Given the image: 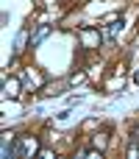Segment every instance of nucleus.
Listing matches in <instances>:
<instances>
[{
	"instance_id": "obj_1",
	"label": "nucleus",
	"mask_w": 139,
	"mask_h": 159,
	"mask_svg": "<svg viewBox=\"0 0 139 159\" xmlns=\"http://www.w3.org/2000/svg\"><path fill=\"white\" fill-rule=\"evenodd\" d=\"M33 154H39L36 137H31V134L17 137V143H14V157H33Z\"/></svg>"
},
{
	"instance_id": "obj_6",
	"label": "nucleus",
	"mask_w": 139,
	"mask_h": 159,
	"mask_svg": "<svg viewBox=\"0 0 139 159\" xmlns=\"http://www.w3.org/2000/svg\"><path fill=\"white\" fill-rule=\"evenodd\" d=\"M11 137H14V134H3V143H0V157H3V159L14 157V145H11Z\"/></svg>"
},
{
	"instance_id": "obj_4",
	"label": "nucleus",
	"mask_w": 139,
	"mask_h": 159,
	"mask_svg": "<svg viewBox=\"0 0 139 159\" xmlns=\"http://www.w3.org/2000/svg\"><path fill=\"white\" fill-rule=\"evenodd\" d=\"M22 84L31 87V89H42V87H45V75H42L39 70H28L25 78H22Z\"/></svg>"
},
{
	"instance_id": "obj_3",
	"label": "nucleus",
	"mask_w": 139,
	"mask_h": 159,
	"mask_svg": "<svg viewBox=\"0 0 139 159\" xmlns=\"http://www.w3.org/2000/svg\"><path fill=\"white\" fill-rule=\"evenodd\" d=\"M100 39H103V34L98 28H81V45H84V50H95L100 45Z\"/></svg>"
},
{
	"instance_id": "obj_14",
	"label": "nucleus",
	"mask_w": 139,
	"mask_h": 159,
	"mask_svg": "<svg viewBox=\"0 0 139 159\" xmlns=\"http://www.w3.org/2000/svg\"><path fill=\"white\" fill-rule=\"evenodd\" d=\"M134 81H137V84H139V70H137V73H134Z\"/></svg>"
},
{
	"instance_id": "obj_13",
	"label": "nucleus",
	"mask_w": 139,
	"mask_h": 159,
	"mask_svg": "<svg viewBox=\"0 0 139 159\" xmlns=\"http://www.w3.org/2000/svg\"><path fill=\"white\" fill-rule=\"evenodd\" d=\"M131 145H139V129H134V134H131Z\"/></svg>"
},
{
	"instance_id": "obj_8",
	"label": "nucleus",
	"mask_w": 139,
	"mask_h": 159,
	"mask_svg": "<svg viewBox=\"0 0 139 159\" xmlns=\"http://www.w3.org/2000/svg\"><path fill=\"white\" fill-rule=\"evenodd\" d=\"M92 145H95V148H100V151H106V145H109V134H106V131L95 134V137H92Z\"/></svg>"
},
{
	"instance_id": "obj_7",
	"label": "nucleus",
	"mask_w": 139,
	"mask_h": 159,
	"mask_svg": "<svg viewBox=\"0 0 139 159\" xmlns=\"http://www.w3.org/2000/svg\"><path fill=\"white\" fill-rule=\"evenodd\" d=\"M123 28V20H114V22H109L100 34H103V39H111V36H117V31Z\"/></svg>"
},
{
	"instance_id": "obj_5",
	"label": "nucleus",
	"mask_w": 139,
	"mask_h": 159,
	"mask_svg": "<svg viewBox=\"0 0 139 159\" xmlns=\"http://www.w3.org/2000/svg\"><path fill=\"white\" fill-rule=\"evenodd\" d=\"M50 31H53L50 25H36V31L31 34V48H39V45L50 36Z\"/></svg>"
},
{
	"instance_id": "obj_12",
	"label": "nucleus",
	"mask_w": 139,
	"mask_h": 159,
	"mask_svg": "<svg viewBox=\"0 0 139 159\" xmlns=\"http://www.w3.org/2000/svg\"><path fill=\"white\" fill-rule=\"evenodd\" d=\"M114 20H120V17H117V14H106V17H103V25H109V22H114Z\"/></svg>"
},
{
	"instance_id": "obj_11",
	"label": "nucleus",
	"mask_w": 139,
	"mask_h": 159,
	"mask_svg": "<svg viewBox=\"0 0 139 159\" xmlns=\"http://www.w3.org/2000/svg\"><path fill=\"white\" fill-rule=\"evenodd\" d=\"M128 157H131V159L139 157V145H131V148H128Z\"/></svg>"
},
{
	"instance_id": "obj_10",
	"label": "nucleus",
	"mask_w": 139,
	"mask_h": 159,
	"mask_svg": "<svg viewBox=\"0 0 139 159\" xmlns=\"http://www.w3.org/2000/svg\"><path fill=\"white\" fill-rule=\"evenodd\" d=\"M39 157H45V159H53V157H56V154H53L50 148H39Z\"/></svg>"
},
{
	"instance_id": "obj_2",
	"label": "nucleus",
	"mask_w": 139,
	"mask_h": 159,
	"mask_svg": "<svg viewBox=\"0 0 139 159\" xmlns=\"http://www.w3.org/2000/svg\"><path fill=\"white\" fill-rule=\"evenodd\" d=\"M22 78H14V75H8V78H3V98H8V101H14V98H20V92H22Z\"/></svg>"
},
{
	"instance_id": "obj_9",
	"label": "nucleus",
	"mask_w": 139,
	"mask_h": 159,
	"mask_svg": "<svg viewBox=\"0 0 139 159\" xmlns=\"http://www.w3.org/2000/svg\"><path fill=\"white\" fill-rule=\"evenodd\" d=\"M84 78H86V73H81V70H78V73H72V75L67 78V87H78Z\"/></svg>"
}]
</instances>
